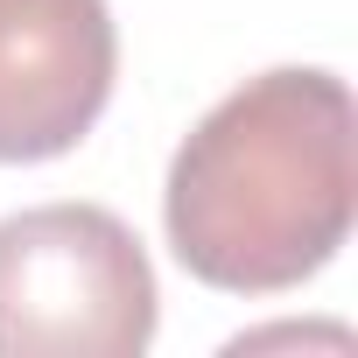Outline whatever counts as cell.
Returning <instances> with one entry per match:
<instances>
[{"mask_svg":"<svg viewBox=\"0 0 358 358\" xmlns=\"http://www.w3.org/2000/svg\"><path fill=\"white\" fill-rule=\"evenodd\" d=\"M358 211V120L330 71H260L169 162L162 225L204 288L281 295L337 260Z\"/></svg>","mask_w":358,"mask_h":358,"instance_id":"cell-1","label":"cell"},{"mask_svg":"<svg viewBox=\"0 0 358 358\" xmlns=\"http://www.w3.org/2000/svg\"><path fill=\"white\" fill-rule=\"evenodd\" d=\"M155 302V267L106 204L0 218V358H134Z\"/></svg>","mask_w":358,"mask_h":358,"instance_id":"cell-2","label":"cell"},{"mask_svg":"<svg viewBox=\"0 0 358 358\" xmlns=\"http://www.w3.org/2000/svg\"><path fill=\"white\" fill-rule=\"evenodd\" d=\"M120 71L106 0H0V162L71 155Z\"/></svg>","mask_w":358,"mask_h":358,"instance_id":"cell-3","label":"cell"}]
</instances>
